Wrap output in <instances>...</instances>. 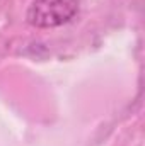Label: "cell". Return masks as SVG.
I'll list each match as a JSON object with an SVG mask.
<instances>
[{"label": "cell", "mask_w": 145, "mask_h": 146, "mask_svg": "<svg viewBox=\"0 0 145 146\" xmlns=\"http://www.w3.org/2000/svg\"><path fill=\"white\" fill-rule=\"evenodd\" d=\"M80 10V0H33L26 22L36 29H53L68 24Z\"/></svg>", "instance_id": "obj_1"}]
</instances>
